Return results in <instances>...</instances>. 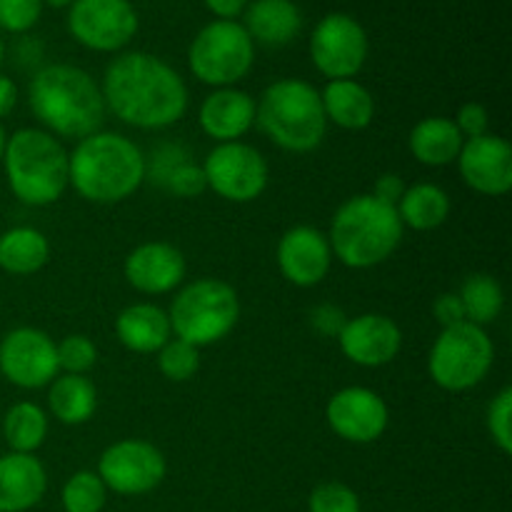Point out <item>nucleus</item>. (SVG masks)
Returning a JSON list of instances; mask_svg holds the SVG:
<instances>
[{
  "label": "nucleus",
  "instance_id": "obj_1",
  "mask_svg": "<svg viewBox=\"0 0 512 512\" xmlns=\"http://www.w3.org/2000/svg\"><path fill=\"white\" fill-rule=\"evenodd\" d=\"M100 93L108 113L138 130L170 128L188 113V85L178 70L143 50L110 60Z\"/></svg>",
  "mask_w": 512,
  "mask_h": 512
},
{
  "label": "nucleus",
  "instance_id": "obj_2",
  "mask_svg": "<svg viewBox=\"0 0 512 512\" xmlns=\"http://www.w3.org/2000/svg\"><path fill=\"white\" fill-rule=\"evenodd\" d=\"M28 105L43 130L58 140H83L98 133L108 113L100 85L83 68L68 63L45 65L33 75Z\"/></svg>",
  "mask_w": 512,
  "mask_h": 512
},
{
  "label": "nucleus",
  "instance_id": "obj_3",
  "mask_svg": "<svg viewBox=\"0 0 512 512\" xmlns=\"http://www.w3.org/2000/svg\"><path fill=\"white\" fill-rule=\"evenodd\" d=\"M145 175L148 160L143 150L113 130H98L78 140L70 153V185L88 203H123L138 193Z\"/></svg>",
  "mask_w": 512,
  "mask_h": 512
},
{
  "label": "nucleus",
  "instance_id": "obj_4",
  "mask_svg": "<svg viewBox=\"0 0 512 512\" xmlns=\"http://www.w3.org/2000/svg\"><path fill=\"white\" fill-rule=\"evenodd\" d=\"M0 165L10 193L30 208L58 203L70 188V153L43 128H20L8 135Z\"/></svg>",
  "mask_w": 512,
  "mask_h": 512
},
{
  "label": "nucleus",
  "instance_id": "obj_5",
  "mask_svg": "<svg viewBox=\"0 0 512 512\" xmlns=\"http://www.w3.org/2000/svg\"><path fill=\"white\" fill-rule=\"evenodd\" d=\"M398 210L373 195H353L333 215L328 243L345 268L368 270L393 258L403 240Z\"/></svg>",
  "mask_w": 512,
  "mask_h": 512
},
{
  "label": "nucleus",
  "instance_id": "obj_6",
  "mask_svg": "<svg viewBox=\"0 0 512 512\" xmlns=\"http://www.w3.org/2000/svg\"><path fill=\"white\" fill-rule=\"evenodd\" d=\"M255 125L285 153H313L328 133L320 90L300 78L275 80L255 103Z\"/></svg>",
  "mask_w": 512,
  "mask_h": 512
},
{
  "label": "nucleus",
  "instance_id": "obj_7",
  "mask_svg": "<svg viewBox=\"0 0 512 512\" xmlns=\"http://www.w3.org/2000/svg\"><path fill=\"white\" fill-rule=\"evenodd\" d=\"M175 338L205 348L233 333L240 320V298L220 278H198L175 293L168 310Z\"/></svg>",
  "mask_w": 512,
  "mask_h": 512
},
{
  "label": "nucleus",
  "instance_id": "obj_8",
  "mask_svg": "<svg viewBox=\"0 0 512 512\" xmlns=\"http://www.w3.org/2000/svg\"><path fill=\"white\" fill-rule=\"evenodd\" d=\"M495 363V345L485 328L460 323L443 328L428 355V373L438 388L465 393L483 383Z\"/></svg>",
  "mask_w": 512,
  "mask_h": 512
},
{
  "label": "nucleus",
  "instance_id": "obj_9",
  "mask_svg": "<svg viewBox=\"0 0 512 512\" xmlns=\"http://www.w3.org/2000/svg\"><path fill=\"white\" fill-rule=\"evenodd\" d=\"M255 43L235 20H213L193 38L190 73L210 88H235L253 70Z\"/></svg>",
  "mask_w": 512,
  "mask_h": 512
},
{
  "label": "nucleus",
  "instance_id": "obj_10",
  "mask_svg": "<svg viewBox=\"0 0 512 512\" xmlns=\"http://www.w3.org/2000/svg\"><path fill=\"white\" fill-rule=\"evenodd\" d=\"M208 190L228 203H253L268 190L270 165L253 145L235 140L218 143L203 160Z\"/></svg>",
  "mask_w": 512,
  "mask_h": 512
},
{
  "label": "nucleus",
  "instance_id": "obj_11",
  "mask_svg": "<svg viewBox=\"0 0 512 512\" xmlns=\"http://www.w3.org/2000/svg\"><path fill=\"white\" fill-rule=\"evenodd\" d=\"M100 480L108 493L140 498L158 488L168 473L165 455L153 443L140 438H123L108 445L98 460Z\"/></svg>",
  "mask_w": 512,
  "mask_h": 512
},
{
  "label": "nucleus",
  "instance_id": "obj_12",
  "mask_svg": "<svg viewBox=\"0 0 512 512\" xmlns=\"http://www.w3.org/2000/svg\"><path fill=\"white\" fill-rule=\"evenodd\" d=\"M368 48V33L348 13L325 15L310 38V58L328 80L355 78L368 60Z\"/></svg>",
  "mask_w": 512,
  "mask_h": 512
},
{
  "label": "nucleus",
  "instance_id": "obj_13",
  "mask_svg": "<svg viewBox=\"0 0 512 512\" xmlns=\"http://www.w3.org/2000/svg\"><path fill=\"white\" fill-rule=\"evenodd\" d=\"M68 30L85 48L115 53L138 33V13L130 0H75L68 10Z\"/></svg>",
  "mask_w": 512,
  "mask_h": 512
},
{
  "label": "nucleus",
  "instance_id": "obj_14",
  "mask_svg": "<svg viewBox=\"0 0 512 512\" xmlns=\"http://www.w3.org/2000/svg\"><path fill=\"white\" fill-rule=\"evenodd\" d=\"M0 375L20 390L48 388L60 375L53 338L38 328H15L0 340Z\"/></svg>",
  "mask_w": 512,
  "mask_h": 512
},
{
  "label": "nucleus",
  "instance_id": "obj_15",
  "mask_svg": "<svg viewBox=\"0 0 512 512\" xmlns=\"http://www.w3.org/2000/svg\"><path fill=\"white\" fill-rule=\"evenodd\" d=\"M330 430L345 443L368 445L385 435L390 423L388 403L375 390L350 385L338 390L325 408Z\"/></svg>",
  "mask_w": 512,
  "mask_h": 512
},
{
  "label": "nucleus",
  "instance_id": "obj_16",
  "mask_svg": "<svg viewBox=\"0 0 512 512\" xmlns=\"http://www.w3.org/2000/svg\"><path fill=\"white\" fill-rule=\"evenodd\" d=\"M458 170L470 190L488 198H503L512 188V148L500 135L465 140L458 155Z\"/></svg>",
  "mask_w": 512,
  "mask_h": 512
},
{
  "label": "nucleus",
  "instance_id": "obj_17",
  "mask_svg": "<svg viewBox=\"0 0 512 512\" xmlns=\"http://www.w3.org/2000/svg\"><path fill=\"white\" fill-rule=\"evenodd\" d=\"M340 353L360 368H383L398 358L403 330L383 313H363L348 318L338 335Z\"/></svg>",
  "mask_w": 512,
  "mask_h": 512
},
{
  "label": "nucleus",
  "instance_id": "obj_18",
  "mask_svg": "<svg viewBox=\"0 0 512 512\" xmlns=\"http://www.w3.org/2000/svg\"><path fill=\"white\" fill-rule=\"evenodd\" d=\"M278 268L288 283L295 288H315L328 278L333 268V250L328 235L320 233L313 225H295L285 230L278 240Z\"/></svg>",
  "mask_w": 512,
  "mask_h": 512
},
{
  "label": "nucleus",
  "instance_id": "obj_19",
  "mask_svg": "<svg viewBox=\"0 0 512 512\" xmlns=\"http://www.w3.org/2000/svg\"><path fill=\"white\" fill-rule=\"evenodd\" d=\"M123 275L133 290L143 295H168L185 283L188 263L175 245L153 240L128 253Z\"/></svg>",
  "mask_w": 512,
  "mask_h": 512
},
{
  "label": "nucleus",
  "instance_id": "obj_20",
  "mask_svg": "<svg viewBox=\"0 0 512 512\" xmlns=\"http://www.w3.org/2000/svg\"><path fill=\"white\" fill-rule=\"evenodd\" d=\"M198 123L215 143H235L255 125V100L240 88H215L200 103Z\"/></svg>",
  "mask_w": 512,
  "mask_h": 512
},
{
  "label": "nucleus",
  "instance_id": "obj_21",
  "mask_svg": "<svg viewBox=\"0 0 512 512\" xmlns=\"http://www.w3.org/2000/svg\"><path fill=\"white\" fill-rule=\"evenodd\" d=\"M48 473L35 455H0V512H28L43 500Z\"/></svg>",
  "mask_w": 512,
  "mask_h": 512
},
{
  "label": "nucleus",
  "instance_id": "obj_22",
  "mask_svg": "<svg viewBox=\"0 0 512 512\" xmlns=\"http://www.w3.org/2000/svg\"><path fill=\"white\" fill-rule=\"evenodd\" d=\"M115 335L130 353L153 355L173 338L170 318L153 303H133L115 318Z\"/></svg>",
  "mask_w": 512,
  "mask_h": 512
},
{
  "label": "nucleus",
  "instance_id": "obj_23",
  "mask_svg": "<svg viewBox=\"0 0 512 512\" xmlns=\"http://www.w3.org/2000/svg\"><path fill=\"white\" fill-rule=\"evenodd\" d=\"M245 30L253 43L283 48L303 30V13L293 0H255L245 10Z\"/></svg>",
  "mask_w": 512,
  "mask_h": 512
},
{
  "label": "nucleus",
  "instance_id": "obj_24",
  "mask_svg": "<svg viewBox=\"0 0 512 512\" xmlns=\"http://www.w3.org/2000/svg\"><path fill=\"white\" fill-rule=\"evenodd\" d=\"M325 120L343 130H365L375 118V98L363 83L350 80H328L320 90Z\"/></svg>",
  "mask_w": 512,
  "mask_h": 512
},
{
  "label": "nucleus",
  "instance_id": "obj_25",
  "mask_svg": "<svg viewBox=\"0 0 512 512\" xmlns=\"http://www.w3.org/2000/svg\"><path fill=\"white\" fill-rule=\"evenodd\" d=\"M465 138L455 123L445 115H435V118H423L413 130H410L408 148L418 163L428 165V168H445L458 160L460 150H463Z\"/></svg>",
  "mask_w": 512,
  "mask_h": 512
},
{
  "label": "nucleus",
  "instance_id": "obj_26",
  "mask_svg": "<svg viewBox=\"0 0 512 512\" xmlns=\"http://www.w3.org/2000/svg\"><path fill=\"white\" fill-rule=\"evenodd\" d=\"M48 410L58 423L85 425L98 410V390L85 375L63 373L48 385Z\"/></svg>",
  "mask_w": 512,
  "mask_h": 512
},
{
  "label": "nucleus",
  "instance_id": "obj_27",
  "mask_svg": "<svg viewBox=\"0 0 512 512\" xmlns=\"http://www.w3.org/2000/svg\"><path fill=\"white\" fill-rule=\"evenodd\" d=\"M50 260V243L40 230L18 225L0 235V270L8 275H35Z\"/></svg>",
  "mask_w": 512,
  "mask_h": 512
},
{
  "label": "nucleus",
  "instance_id": "obj_28",
  "mask_svg": "<svg viewBox=\"0 0 512 512\" xmlns=\"http://www.w3.org/2000/svg\"><path fill=\"white\" fill-rule=\"evenodd\" d=\"M398 215L403 228H413L418 233L440 228L450 218V195L435 183H415L405 190L398 203Z\"/></svg>",
  "mask_w": 512,
  "mask_h": 512
},
{
  "label": "nucleus",
  "instance_id": "obj_29",
  "mask_svg": "<svg viewBox=\"0 0 512 512\" xmlns=\"http://www.w3.org/2000/svg\"><path fill=\"white\" fill-rule=\"evenodd\" d=\"M48 430V413L40 405L30 403V400L10 405L3 418V438L8 443L10 453L35 455V450L43 448Z\"/></svg>",
  "mask_w": 512,
  "mask_h": 512
},
{
  "label": "nucleus",
  "instance_id": "obj_30",
  "mask_svg": "<svg viewBox=\"0 0 512 512\" xmlns=\"http://www.w3.org/2000/svg\"><path fill=\"white\" fill-rule=\"evenodd\" d=\"M458 295L465 308V320L473 325H480V328L495 323L505 308L503 285H500L498 278H493L488 273H475L470 278H465Z\"/></svg>",
  "mask_w": 512,
  "mask_h": 512
},
{
  "label": "nucleus",
  "instance_id": "obj_31",
  "mask_svg": "<svg viewBox=\"0 0 512 512\" xmlns=\"http://www.w3.org/2000/svg\"><path fill=\"white\" fill-rule=\"evenodd\" d=\"M65 512H103L108 503V488L93 470H78L65 480L60 490Z\"/></svg>",
  "mask_w": 512,
  "mask_h": 512
},
{
  "label": "nucleus",
  "instance_id": "obj_32",
  "mask_svg": "<svg viewBox=\"0 0 512 512\" xmlns=\"http://www.w3.org/2000/svg\"><path fill=\"white\" fill-rule=\"evenodd\" d=\"M158 370L170 383H188L200 370V348L180 338H170L158 350Z\"/></svg>",
  "mask_w": 512,
  "mask_h": 512
},
{
  "label": "nucleus",
  "instance_id": "obj_33",
  "mask_svg": "<svg viewBox=\"0 0 512 512\" xmlns=\"http://www.w3.org/2000/svg\"><path fill=\"white\" fill-rule=\"evenodd\" d=\"M58 350V368L70 375H85L98 363V348L88 335H68L60 343H55Z\"/></svg>",
  "mask_w": 512,
  "mask_h": 512
},
{
  "label": "nucleus",
  "instance_id": "obj_34",
  "mask_svg": "<svg viewBox=\"0 0 512 512\" xmlns=\"http://www.w3.org/2000/svg\"><path fill=\"white\" fill-rule=\"evenodd\" d=\"M160 183L175 195V198H200L208 190V180H205L203 165H195L190 160H180L175 163L168 173L160 178Z\"/></svg>",
  "mask_w": 512,
  "mask_h": 512
},
{
  "label": "nucleus",
  "instance_id": "obj_35",
  "mask_svg": "<svg viewBox=\"0 0 512 512\" xmlns=\"http://www.w3.org/2000/svg\"><path fill=\"white\" fill-rule=\"evenodd\" d=\"M360 498L345 483H323L310 493L308 512H360Z\"/></svg>",
  "mask_w": 512,
  "mask_h": 512
},
{
  "label": "nucleus",
  "instance_id": "obj_36",
  "mask_svg": "<svg viewBox=\"0 0 512 512\" xmlns=\"http://www.w3.org/2000/svg\"><path fill=\"white\" fill-rule=\"evenodd\" d=\"M488 433L503 455L512 453V388H503L488 408Z\"/></svg>",
  "mask_w": 512,
  "mask_h": 512
},
{
  "label": "nucleus",
  "instance_id": "obj_37",
  "mask_svg": "<svg viewBox=\"0 0 512 512\" xmlns=\"http://www.w3.org/2000/svg\"><path fill=\"white\" fill-rule=\"evenodd\" d=\"M43 13V0H0V28L28 33Z\"/></svg>",
  "mask_w": 512,
  "mask_h": 512
},
{
  "label": "nucleus",
  "instance_id": "obj_38",
  "mask_svg": "<svg viewBox=\"0 0 512 512\" xmlns=\"http://www.w3.org/2000/svg\"><path fill=\"white\" fill-rule=\"evenodd\" d=\"M453 123L465 140H473L490 133V115L488 110H485V105L480 103H465L463 108L458 110Z\"/></svg>",
  "mask_w": 512,
  "mask_h": 512
},
{
  "label": "nucleus",
  "instance_id": "obj_39",
  "mask_svg": "<svg viewBox=\"0 0 512 512\" xmlns=\"http://www.w3.org/2000/svg\"><path fill=\"white\" fill-rule=\"evenodd\" d=\"M345 323H348V315H345L338 305L323 303L318 305V308L310 310V325H313L320 335H325V338H333V335L338 338Z\"/></svg>",
  "mask_w": 512,
  "mask_h": 512
},
{
  "label": "nucleus",
  "instance_id": "obj_40",
  "mask_svg": "<svg viewBox=\"0 0 512 512\" xmlns=\"http://www.w3.org/2000/svg\"><path fill=\"white\" fill-rule=\"evenodd\" d=\"M433 315L443 328H453V325L465 323V308L460 303L458 293H443L435 298L433 303Z\"/></svg>",
  "mask_w": 512,
  "mask_h": 512
},
{
  "label": "nucleus",
  "instance_id": "obj_41",
  "mask_svg": "<svg viewBox=\"0 0 512 512\" xmlns=\"http://www.w3.org/2000/svg\"><path fill=\"white\" fill-rule=\"evenodd\" d=\"M405 190H408V185H405V180L400 178L398 173H383L378 180H375L373 193L370 195H373L375 200H380V203L390 205V208H398Z\"/></svg>",
  "mask_w": 512,
  "mask_h": 512
},
{
  "label": "nucleus",
  "instance_id": "obj_42",
  "mask_svg": "<svg viewBox=\"0 0 512 512\" xmlns=\"http://www.w3.org/2000/svg\"><path fill=\"white\" fill-rule=\"evenodd\" d=\"M205 5L210 13L218 15V20H235L248 8V0H205Z\"/></svg>",
  "mask_w": 512,
  "mask_h": 512
},
{
  "label": "nucleus",
  "instance_id": "obj_43",
  "mask_svg": "<svg viewBox=\"0 0 512 512\" xmlns=\"http://www.w3.org/2000/svg\"><path fill=\"white\" fill-rule=\"evenodd\" d=\"M15 105H18V88H15L13 78L0 73V120L8 118Z\"/></svg>",
  "mask_w": 512,
  "mask_h": 512
},
{
  "label": "nucleus",
  "instance_id": "obj_44",
  "mask_svg": "<svg viewBox=\"0 0 512 512\" xmlns=\"http://www.w3.org/2000/svg\"><path fill=\"white\" fill-rule=\"evenodd\" d=\"M5 145H8V133H5L3 123H0V163H3V155H5Z\"/></svg>",
  "mask_w": 512,
  "mask_h": 512
},
{
  "label": "nucleus",
  "instance_id": "obj_45",
  "mask_svg": "<svg viewBox=\"0 0 512 512\" xmlns=\"http://www.w3.org/2000/svg\"><path fill=\"white\" fill-rule=\"evenodd\" d=\"M43 3L53 5V8H70V5H73L75 0H43Z\"/></svg>",
  "mask_w": 512,
  "mask_h": 512
},
{
  "label": "nucleus",
  "instance_id": "obj_46",
  "mask_svg": "<svg viewBox=\"0 0 512 512\" xmlns=\"http://www.w3.org/2000/svg\"><path fill=\"white\" fill-rule=\"evenodd\" d=\"M3 58H5V45L3 40H0V65H3Z\"/></svg>",
  "mask_w": 512,
  "mask_h": 512
}]
</instances>
